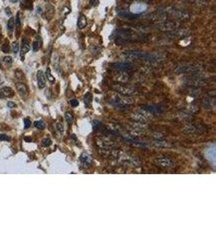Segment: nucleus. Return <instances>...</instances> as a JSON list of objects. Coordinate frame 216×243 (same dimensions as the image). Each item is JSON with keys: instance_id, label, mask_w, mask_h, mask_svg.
<instances>
[{"instance_id": "58836bf2", "label": "nucleus", "mask_w": 216, "mask_h": 243, "mask_svg": "<svg viewBox=\"0 0 216 243\" xmlns=\"http://www.w3.org/2000/svg\"><path fill=\"white\" fill-rule=\"evenodd\" d=\"M24 140L26 142H32V139L30 138V137H28V136H26V137H24Z\"/></svg>"}, {"instance_id": "cd10ccee", "label": "nucleus", "mask_w": 216, "mask_h": 243, "mask_svg": "<svg viewBox=\"0 0 216 243\" xmlns=\"http://www.w3.org/2000/svg\"><path fill=\"white\" fill-rule=\"evenodd\" d=\"M40 47H41L40 42H39L38 40H36V41L32 43V50H33V52H37V51L39 50Z\"/></svg>"}, {"instance_id": "7c9ffc66", "label": "nucleus", "mask_w": 216, "mask_h": 243, "mask_svg": "<svg viewBox=\"0 0 216 243\" xmlns=\"http://www.w3.org/2000/svg\"><path fill=\"white\" fill-rule=\"evenodd\" d=\"M12 58L10 57V56H6V57H4V58H3V62L6 63V65H8V66L12 65Z\"/></svg>"}, {"instance_id": "c756f323", "label": "nucleus", "mask_w": 216, "mask_h": 243, "mask_svg": "<svg viewBox=\"0 0 216 243\" xmlns=\"http://www.w3.org/2000/svg\"><path fill=\"white\" fill-rule=\"evenodd\" d=\"M51 144H52V141H51L50 139H44L42 140V145H43V147L48 148V147H50Z\"/></svg>"}, {"instance_id": "0eeeda50", "label": "nucleus", "mask_w": 216, "mask_h": 243, "mask_svg": "<svg viewBox=\"0 0 216 243\" xmlns=\"http://www.w3.org/2000/svg\"><path fill=\"white\" fill-rule=\"evenodd\" d=\"M155 162L157 165H159L160 167L163 168V169H168V168H171L172 166V160L167 157L157 158Z\"/></svg>"}, {"instance_id": "e433bc0d", "label": "nucleus", "mask_w": 216, "mask_h": 243, "mask_svg": "<svg viewBox=\"0 0 216 243\" xmlns=\"http://www.w3.org/2000/svg\"><path fill=\"white\" fill-rule=\"evenodd\" d=\"M7 106L9 108H15L16 107V105L14 103V102H12V101H9L8 103H7Z\"/></svg>"}, {"instance_id": "423d86ee", "label": "nucleus", "mask_w": 216, "mask_h": 243, "mask_svg": "<svg viewBox=\"0 0 216 243\" xmlns=\"http://www.w3.org/2000/svg\"><path fill=\"white\" fill-rule=\"evenodd\" d=\"M113 68L119 72H127L133 68V66L130 63L121 62V63H117L113 64Z\"/></svg>"}, {"instance_id": "a878e982", "label": "nucleus", "mask_w": 216, "mask_h": 243, "mask_svg": "<svg viewBox=\"0 0 216 243\" xmlns=\"http://www.w3.org/2000/svg\"><path fill=\"white\" fill-rule=\"evenodd\" d=\"M12 51L14 52V54H17L19 52V43L17 41H14L12 42Z\"/></svg>"}, {"instance_id": "473e14b6", "label": "nucleus", "mask_w": 216, "mask_h": 243, "mask_svg": "<svg viewBox=\"0 0 216 243\" xmlns=\"http://www.w3.org/2000/svg\"><path fill=\"white\" fill-rule=\"evenodd\" d=\"M57 129H58V131H59V132L63 133V131H64V126H63V125L62 124V123H57Z\"/></svg>"}, {"instance_id": "aec40b11", "label": "nucleus", "mask_w": 216, "mask_h": 243, "mask_svg": "<svg viewBox=\"0 0 216 243\" xmlns=\"http://www.w3.org/2000/svg\"><path fill=\"white\" fill-rule=\"evenodd\" d=\"M14 28H15V18L11 17L7 22V29L9 32H12Z\"/></svg>"}, {"instance_id": "2f4dec72", "label": "nucleus", "mask_w": 216, "mask_h": 243, "mask_svg": "<svg viewBox=\"0 0 216 243\" xmlns=\"http://www.w3.org/2000/svg\"><path fill=\"white\" fill-rule=\"evenodd\" d=\"M69 103H70V105H71L72 107H74V108L77 107V106L78 105V104H79V103H78V100H76V99H71V100H70Z\"/></svg>"}, {"instance_id": "f704fd0d", "label": "nucleus", "mask_w": 216, "mask_h": 243, "mask_svg": "<svg viewBox=\"0 0 216 243\" xmlns=\"http://www.w3.org/2000/svg\"><path fill=\"white\" fill-rule=\"evenodd\" d=\"M9 136L6 135H0V141H9Z\"/></svg>"}, {"instance_id": "393cba45", "label": "nucleus", "mask_w": 216, "mask_h": 243, "mask_svg": "<svg viewBox=\"0 0 216 243\" xmlns=\"http://www.w3.org/2000/svg\"><path fill=\"white\" fill-rule=\"evenodd\" d=\"M16 29H17V31H19V28H20V26H21V19H20L19 12H17V15H16Z\"/></svg>"}, {"instance_id": "7ed1b4c3", "label": "nucleus", "mask_w": 216, "mask_h": 243, "mask_svg": "<svg viewBox=\"0 0 216 243\" xmlns=\"http://www.w3.org/2000/svg\"><path fill=\"white\" fill-rule=\"evenodd\" d=\"M165 12L166 14L172 16L176 19L181 20V21H187L190 18V16L187 12L183 10L176 9L174 7H167L165 9Z\"/></svg>"}, {"instance_id": "4be33fe9", "label": "nucleus", "mask_w": 216, "mask_h": 243, "mask_svg": "<svg viewBox=\"0 0 216 243\" xmlns=\"http://www.w3.org/2000/svg\"><path fill=\"white\" fill-rule=\"evenodd\" d=\"M45 77L47 78L48 80H49L50 82L53 83L55 81V79H54V77L53 76V75L51 74V71H50V68H49V67L46 69V71H45Z\"/></svg>"}, {"instance_id": "20e7f679", "label": "nucleus", "mask_w": 216, "mask_h": 243, "mask_svg": "<svg viewBox=\"0 0 216 243\" xmlns=\"http://www.w3.org/2000/svg\"><path fill=\"white\" fill-rule=\"evenodd\" d=\"M147 8V5L144 3H132L130 7V13L132 14H135V15H138V14H141V13L144 12Z\"/></svg>"}, {"instance_id": "c9c22d12", "label": "nucleus", "mask_w": 216, "mask_h": 243, "mask_svg": "<svg viewBox=\"0 0 216 243\" xmlns=\"http://www.w3.org/2000/svg\"><path fill=\"white\" fill-rule=\"evenodd\" d=\"M24 128L25 129H27V128H28V127H30V126H31V121L29 120L28 118H25L24 119Z\"/></svg>"}, {"instance_id": "9d476101", "label": "nucleus", "mask_w": 216, "mask_h": 243, "mask_svg": "<svg viewBox=\"0 0 216 243\" xmlns=\"http://www.w3.org/2000/svg\"><path fill=\"white\" fill-rule=\"evenodd\" d=\"M30 50V44H29V41L24 38L22 41V45H21V50H20V58H21V60H24V56L26 54L28 53Z\"/></svg>"}, {"instance_id": "bb28decb", "label": "nucleus", "mask_w": 216, "mask_h": 243, "mask_svg": "<svg viewBox=\"0 0 216 243\" xmlns=\"http://www.w3.org/2000/svg\"><path fill=\"white\" fill-rule=\"evenodd\" d=\"M65 118H66V120L67 123H69L70 125H71L72 123H73V122H74V118H73V116H72V114H71V113H66V114H65Z\"/></svg>"}, {"instance_id": "1a4fd4ad", "label": "nucleus", "mask_w": 216, "mask_h": 243, "mask_svg": "<svg viewBox=\"0 0 216 243\" xmlns=\"http://www.w3.org/2000/svg\"><path fill=\"white\" fill-rule=\"evenodd\" d=\"M176 24L172 21H166V22L162 23L160 25V30L163 32H169L172 31L175 29H176Z\"/></svg>"}, {"instance_id": "6e6552de", "label": "nucleus", "mask_w": 216, "mask_h": 243, "mask_svg": "<svg viewBox=\"0 0 216 243\" xmlns=\"http://www.w3.org/2000/svg\"><path fill=\"white\" fill-rule=\"evenodd\" d=\"M16 91L18 92L19 95L23 98H26L28 95V89L27 86L23 83H17L16 84Z\"/></svg>"}, {"instance_id": "4c0bfd02", "label": "nucleus", "mask_w": 216, "mask_h": 243, "mask_svg": "<svg viewBox=\"0 0 216 243\" xmlns=\"http://www.w3.org/2000/svg\"><path fill=\"white\" fill-rule=\"evenodd\" d=\"M5 11H6V14L7 16H11L12 12H11V10H10L9 7H6V9H5Z\"/></svg>"}, {"instance_id": "412c9836", "label": "nucleus", "mask_w": 216, "mask_h": 243, "mask_svg": "<svg viewBox=\"0 0 216 243\" xmlns=\"http://www.w3.org/2000/svg\"><path fill=\"white\" fill-rule=\"evenodd\" d=\"M91 101H92V96L90 92H87L84 96V103L86 105V106H88L89 105L91 104Z\"/></svg>"}, {"instance_id": "6ab92c4d", "label": "nucleus", "mask_w": 216, "mask_h": 243, "mask_svg": "<svg viewBox=\"0 0 216 243\" xmlns=\"http://www.w3.org/2000/svg\"><path fill=\"white\" fill-rule=\"evenodd\" d=\"M15 76H16V79H18V80H19V81H24L25 80L24 74L23 73V71L21 70L16 69V71H15Z\"/></svg>"}, {"instance_id": "a211bd4d", "label": "nucleus", "mask_w": 216, "mask_h": 243, "mask_svg": "<svg viewBox=\"0 0 216 243\" xmlns=\"http://www.w3.org/2000/svg\"><path fill=\"white\" fill-rule=\"evenodd\" d=\"M117 90L120 92H122L123 94H131L133 93V89H130V88H125L123 86H119L117 88Z\"/></svg>"}, {"instance_id": "dca6fc26", "label": "nucleus", "mask_w": 216, "mask_h": 243, "mask_svg": "<svg viewBox=\"0 0 216 243\" xmlns=\"http://www.w3.org/2000/svg\"><path fill=\"white\" fill-rule=\"evenodd\" d=\"M144 110H146V111L151 113V114H157L161 113L163 110L157 105H147V106H144Z\"/></svg>"}, {"instance_id": "a19ab883", "label": "nucleus", "mask_w": 216, "mask_h": 243, "mask_svg": "<svg viewBox=\"0 0 216 243\" xmlns=\"http://www.w3.org/2000/svg\"><path fill=\"white\" fill-rule=\"evenodd\" d=\"M1 41H2V36L0 34V42H1Z\"/></svg>"}, {"instance_id": "72a5a7b5", "label": "nucleus", "mask_w": 216, "mask_h": 243, "mask_svg": "<svg viewBox=\"0 0 216 243\" xmlns=\"http://www.w3.org/2000/svg\"><path fill=\"white\" fill-rule=\"evenodd\" d=\"M100 3V0H90L89 4L91 6H97Z\"/></svg>"}, {"instance_id": "f8f14e48", "label": "nucleus", "mask_w": 216, "mask_h": 243, "mask_svg": "<svg viewBox=\"0 0 216 243\" xmlns=\"http://www.w3.org/2000/svg\"><path fill=\"white\" fill-rule=\"evenodd\" d=\"M14 96V92L10 87H3L0 90V98H11Z\"/></svg>"}, {"instance_id": "4468645a", "label": "nucleus", "mask_w": 216, "mask_h": 243, "mask_svg": "<svg viewBox=\"0 0 216 243\" xmlns=\"http://www.w3.org/2000/svg\"><path fill=\"white\" fill-rule=\"evenodd\" d=\"M88 25V19H87V17L84 15V14H81L80 16H78V21H77V26L79 29H84L85 27L87 26Z\"/></svg>"}, {"instance_id": "f3484780", "label": "nucleus", "mask_w": 216, "mask_h": 243, "mask_svg": "<svg viewBox=\"0 0 216 243\" xmlns=\"http://www.w3.org/2000/svg\"><path fill=\"white\" fill-rule=\"evenodd\" d=\"M215 101L214 98H206L203 101H202V105L206 109H211L215 106Z\"/></svg>"}, {"instance_id": "c85d7f7f", "label": "nucleus", "mask_w": 216, "mask_h": 243, "mask_svg": "<svg viewBox=\"0 0 216 243\" xmlns=\"http://www.w3.org/2000/svg\"><path fill=\"white\" fill-rule=\"evenodd\" d=\"M100 126H101V123H100V122H99V121L94 120L92 122V128H93L94 131H96V130L99 129L100 127Z\"/></svg>"}, {"instance_id": "f03ea898", "label": "nucleus", "mask_w": 216, "mask_h": 243, "mask_svg": "<svg viewBox=\"0 0 216 243\" xmlns=\"http://www.w3.org/2000/svg\"><path fill=\"white\" fill-rule=\"evenodd\" d=\"M202 66L199 63H189L183 64L177 66L174 71L176 74H185V73H197L202 70Z\"/></svg>"}, {"instance_id": "9b49d317", "label": "nucleus", "mask_w": 216, "mask_h": 243, "mask_svg": "<svg viewBox=\"0 0 216 243\" xmlns=\"http://www.w3.org/2000/svg\"><path fill=\"white\" fill-rule=\"evenodd\" d=\"M37 85L40 89H44L45 87V76L42 71H38L37 73Z\"/></svg>"}, {"instance_id": "5701e85b", "label": "nucleus", "mask_w": 216, "mask_h": 243, "mask_svg": "<svg viewBox=\"0 0 216 243\" xmlns=\"http://www.w3.org/2000/svg\"><path fill=\"white\" fill-rule=\"evenodd\" d=\"M34 126H35V127H37V128L39 130H43V129H45V123L43 122V121H41V120L36 121V122L34 123Z\"/></svg>"}, {"instance_id": "ea45409f", "label": "nucleus", "mask_w": 216, "mask_h": 243, "mask_svg": "<svg viewBox=\"0 0 216 243\" xmlns=\"http://www.w3.org/2000/svg\"><path fill=\"white\" fill-rule=\"evenodd\" d=\"M18 1H19V0H10V2H11V3H17Z\"/></svg>"}, {"instance_id": "ddd939ff", "label": "nucleus", "mask_w": 216, "mask_h": 243, "mask_svg": "<svg viewBox=\"0 0 216 243\" xmlns=\"http://www.w3.org/2000/svg\"><path fill=\"white\" fill-rule=\"evenodd\" d=\"M55 12V9L53 7V5L51 4H47L45 6V17L47 20H50L53 18V15Z\"/></svg>"}, {"instance_id": "39448f33", "label": "nucleus", "mask_w": 216, "mask_h": 243, "mask_svg": "<svg viewBox=\"0 0 216 243\" xmlns=\"http://www.w3.org/2000/svg\"><path fill=\"white\" fill-rule=\"evenodd\" d=\"M207 82L206 79L203 78H199V77H195V78H188L186 79V84L190 87H202V86L206 85Z\"/></svg>"}, {"instance_id": "f257e3e1", "label": "nucleus", "mask_w": 216, "mask_h": 243, "mask_svg": "<svg viewBox=\"0 0 216 243\" xmlns=\"http://www.w3.org/2000/svg\"><path fill=\"white\" fill-rule=\"evenodd\" d=\"M125 57L131 60H145V61H155L157 59L156 55L151 54H147L141 51H130L125 53Z\"/></svg>"}, {"instance_id": "79ce46f5", "label": "nucleus", "mask_w": 216, "mask_h": 243, "mask_svg": "<svg viewBox=\"0 0 216 243\" xmlns=\"http://www.w3.org/2000/svg\"><path fill=\"white\" fill-rule=\"evenodd\" d=\"M0 68H2V63H1V61H0Z\"/></svg>"}, {"instance_id": "2eb2a0df", "label": "nucleus", "mask_w": 216, "mask_h": 243, "mask_svg": "<svg viewBox=\"0 0 216 243\" xmlns=\"http://www.w3.org/2000/svg\"><path fill=\"white\" fill-rule=\"evenodd\" d=\"M79 161L81 162L82 164H84L85 166H88L91 164L92 162V160H91V157L87 153H83L81 154V156H79Z\"/></svg>"}, {"instance_id": "b1692460", "label": "nucleus", "mask_w": 216, "mask_h": 243, "mask_svg": "<svg viewBox=\"0 0 216 243\" xmlns=\"http://www.w3.org/2000/svg\"><path fill=\"white\" fill-rule=\"evenodd\" d=\"M1 50H2V51H3V53H5V54H8L10 52V45H9V43H8V41H6V42H5L4 44L2 45V48H1Z\"/></svg>"}]
</instances>
